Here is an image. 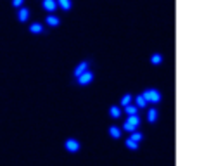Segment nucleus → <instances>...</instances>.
<instances>
[{"label":"nucleus","instance_id":"1","mask_svg":"<svg viewBox=\"0 0 197 166\" xmlns=\"http://www.w3.org/2000/svg\"><path fill=\"white\" fill-rule=\"evenodd\" d=\"M140 127V118L137 116V114H131V116H128L126 121H125V125H123V130L126 131H137V128Z\"/></svg>","mask_w":197,"mask_h":166},{"label":"nucleus","instance_id":"2","mask_svg":"<svg viewBox=\"0 0 197 166\" xmlns=\"http://www.w3.org/2000/svg\"><path fill=\"white\" fill-rule=\"evenodd\" d=\"M142 95H144L145 101L150 102V104H158V102L161 101V93H159V90H156V88H147Z\"/></svg>","mask_w":197,"mask_h":166},{"label":"nucleus","instance_id":"3","mask_svg":"<svg viewBox=\"0 0 197 166\" xmlns=\"http://www.w3.org/2000/svg\"><path fill=\"white\" fill-rule=\"evenodd\" d=\"M64 147H66V151H68V152L75 154V152H78V151H80V142L76 139H68L64 142Z\"/></svg>","mask_w":197,"mask_h":166},{"label":"nucleus","instance_id":"4","mask_svg":"<svg viewBox=\"0 0 197 166\" xmlns=\"http://www.w3.org/2000/svg\"><path fill=\"white\" fill-rule=\"evenodd\" d=\"M92 80H93V73H92V71H88V69L85 71L81 76H78V83H80V85H83V87H85V85H88V83H92Z\"/></svg>","mask_w":197,"mask_h":166},{"label":"nucleus","instance_id":"5","mask_svg":"<svg viewBox=\"0 0 197 166\" xmlns=\"http://www.w3.org/2000/svg\"><path fill=\"white\" fill-rule=\"evenodd\" d=\"M42 5H43V9L47 10V12H54V10L59 7V5H57V0H43Z\"/></svg>","mask_w":197,"mask_h":166},{"label":"nucleus","instance_id":"6","mask_svg":"<svg viewBox=\"0 0 197 166\" xmlns=\"http://www.w3.org/2000/svg\"><path fill=\"white\" fill-rule=\"evenodd\" d=\"M88 69V62L87 61H83V62H80L78 66H76L75 68V71H73V74H75L76 78H78V76H81V74L85 73V71Z\"/></svg>","mask_w":197,"mask_h":166},{"label":"nucleus","instance_id":"7","mask_svg":"<svg viewBox=\"0 0 197 166\" xmlns=\"http://www.w3.org/2000/svg\"><path fill=\"white\" fill-rule=\"evenodd\" d=\"M28 18H30V9L28 7H21L18 12V19L21 23H24V21H28Z\"/></svg>","mask_w":197,"mask_h":166},{"label":"nucleus","instance_id":"8","mask_svg":"<svg viewBox=\"0 0 197 166\" xmlns=\"http://www.w3.org/2000/svg\"><path fill=\"white\" fill-rule=\"evenodd\" d=\"M45 23H47L48 26H52V28H55V26H59V18L57 16H54V14H48L47 16V19H45Z\"/></svg>","mask_w":197,"mask_h":166},{"label":"nucleus","instance_id":"9","mask_svg":"<svg viewBox=\"0 0 197 166\" xmlns=\"http://www.w3.org/2000/svg\"><path fill=\"white\" fill-rule=\"evenodd\" d=\"M57 5H59L62 10H69L71 7H73V2H71V0H57Z\"/></svg>","mask_w":197,"mask_h":166},{"label":"nucleus","instance_id":"10","mask_svg":"<svg viewBox=\"0 0 197 166\" xmlns=\"http://www.w3.org/2000/svg\"><path fill=\"white\" fill-rule=\"evenodd\" d=\"M147 104H149V102L145 101V97L142 95V93H140V95H137V97H135V106L138 107V109H140V107H145Z\"/></svg>","mask_w":197,"mask_h":166},{"label":"nucleus","instance_id":"11","mask_svg":"<svg viewBox=\"0 0 197 166\" xmlns=\"http://www.w3.org/2000/svg\"><path fill=\"white\" fill-rule=\"evenodd\" d=\"M156 119H158V109L152 107V109H149V113H147V121H149V123H156Z\"/></svg>","mask_w":197,"mask_h":166},{"label":"nucleus","instance_id":"12","mask_svg":"<svg viewBox=\"0 0 197 166\" xmlns=\"http://www.w3.org/2000/svg\"><path fill=\"white\" fill-rule=\"evenodd\" d=\"M121 107H118V106H111V109H109V114L113 116V118H119L121 116Z\"/></svg>","mask_w":197,"mask_h":166},{"label":"nucleus","instance_id":"13","mask_svg":"<svg viewBox=\"0 0 197 166\" xmlns=\"http://www.w3.org/2000/svg\"><path fill=\"white\" fill-rule=\"evenodd\" d=\"M109 135L113 137V139H121V130H119L118 127H111L109 128Z\"/></svg>","mask_w":197,"mask_h":166},{"label":"nucleus","instance_id":"14","mask_svg":"<svg viewBox=\"0 0 197 166\" xmlns=\"http://www.w3.org/2000/svg\"><path fill=\"white\" fill-rule=\"evenodd\" d=\"M125 113H126L128 116H131V114H137V113H138V107H137L135 104H130V106H126V107H125Z\"/></svg>","mask_w":197,"mask_h":166},{"label":"nucleus","instance_id":"15","mask_svg":"<svg viewBox=\"0 0 197 166\" xmlns=\"http://www.w3.org/2000/svg\"><path fill=\"white\" fill-rule=\"evenodd\" d=\"M30 31L31 33H42V31H43V26H42L40 23H33L30 26Z\"/></svg>","mask_w":197,"mask_h":166},{"label":"nucleus","instance_id":"16","mask_svg":"<svg viewBox=\"0 0 197 166\" xmlns=\"http://www.w3.org/2000/svg\"><path fill=\"white\" fill-rule=\"evenodd\" d=\"M131 99H133V97H131L130 93H125V95L121 97V106H123V107L130 106V104H131Z\"/></svg>","mask_w":197,"mask_h":166},{"label":"nucleus","instance_id":"17","mask_svg":"<svg viewBox=\"0 0 197 166\" xmlns=\"http://www.w3.org/2000/svg\"><path fill=\"white\" fill-rule=\"evenodd\" d=\"M130 139H131V140H135L137 144H140V142H142V139H144V135H142L140 131H131Z\"/></svg>","mask_w":197,"mask_h":166},{"label":"nucleus","instance_id":"18","mask_svg":"<svg viewBox=\"0 0 197 166\" xmlns=\"http://www.w3.org/2000/svg\"><path fill=\"white\" fill-rule=\"evenodd\" d=\"M150 62H152L154 66H158L162 62V56L161 54H152V57H150Z\"/></svg>","mask_w":197,"mask_h":166},{"label":"nucleus","instance_id":"19","mask_svg":"<svg viewBox=\"0 0 197 166\" xmlns=\"http://www.w3.org/2000/svg\"><path fill=\"white\" fill-rule=\"evenodd\" d=\"M125 144H126V147L131 149V151H137V149H138V144H137L135 140H131V139H126V142H125Z\"/></svg>","mask_w":197,"mask_h":166},{"label":"nucleus","instance_id":"20","mask_svg":"<svg viewBox=\"0 0 197 166\" xmlns=\"http://www.w3.org/2000/svg\"><path fill=\"white\" fill-rule=\"evenodd\" d=\"M24 4V0H12V7H21Z\"/></svg>","mask_w":197,"mask_h":166}]
</instances>
